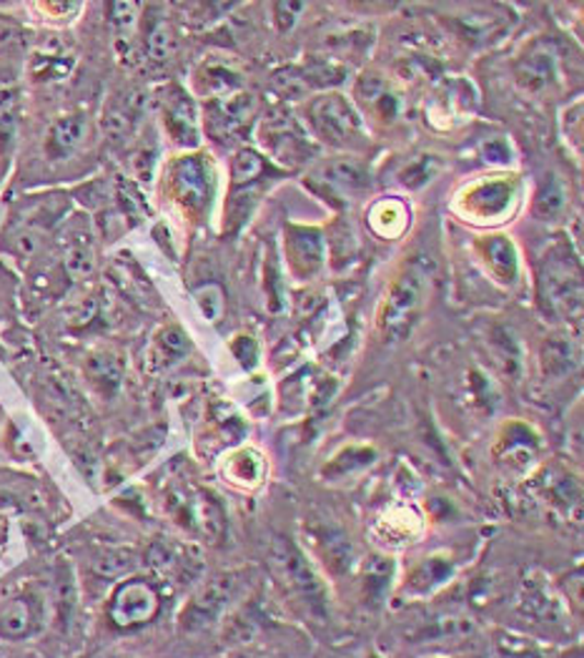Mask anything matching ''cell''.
Wrapping results in <instances>:
<instances>
[{
	"label": "cell",
	"instance_id": "cell-21",
	"mask_svg": "<svg viewBox=\"0 0 584 658\" xmlns=\"http://www.w3.org/2000/svg\"><path fill=\"white\" fill-rule=\"evenodd\" d=\"M85 132H89V124H85V116L81 114H71L58 118L54 126H50L48 134V151L56 156V159H64V156L73 154L81 141L85 138Z\"/></svg>",
	"mask_w": 584,
	"mask_h": 658
},
{
	"label": "cell",
	"instance_id": "cell-3",
	"mask_svg": "<svg viewBox=\"0 0 584 658\" xmlns=\"http://www.w3.org/2000/svg\"><path fill=\"white\" fill-rule=\"evenodd\" d=\"M276 563L282 568V576L291 593L304 603L311 616L324 621L329 616V588L313 563L307 558L299 545L282 541L276 548Z\"/></svg>",
	"mask_w": 584,
	"mask_h": 658
},
{
	"label": "cell",
	"instance_id": "cell-39",
	"mask_svg": "<svg viewBox=\"0 0 584 658\" xmlns=\"http://www.w3.org/2000/svg\"><path fill=\"white\" fill-rule=\"evenodd\" d=\"M103 128H106V134H111L113 138H124L130 134V128H134V116H130L126 109H113L108 111L106 118H103Z\"/></svg>",
	"mask_w": 584,
	"mask_h": 658
},
{
	"label": "cell",
	"instance_id": "cell-16",
	"mask_svg": "<svg viewBox=\"0 0 584 658\" xmlns=\"http://www.w3.org/2000/svg\"><path fill=\"white\" fill-rule=\"evenodd\" d=\"M163 114L165 126H169L171 136L179 144H196L198 138V124H196V109L186 93L173 89L169 97L163 99Z\"/></svg>",
	"mask_w": 584,
	"mask_h": 658
},
{
	"label": "cell",
	"instance_id": "cell-7",
	"mask_svg": "<svg viewBox=\"0 0 584 658\" xmlns=\"http://www.w3.org/2000/svg\"><path fill=\"white\" fill-rule=\"evenodd\" d=\"M171 184L179 202L191 212H202L211 202V171L202 156H186L171 171Z\"/></svg>",
	"mask_w": 584,
	"mask_h": 658
},
{
	"label": "cell",
	"instance_id": "cell-36",
	"mask_svg": "<svg viewBox=\"0 0 584 658\" xmlns=\"http://www.w3.org/2000/svg\"><path fill=\"white\" fill-rule=\"evenodd\" d=\"M19 124V91L13 86H0V134L11 136Z\"/></svg>",
	"mask_w": 584,
	"mask_h": 658
},
{
	"label": "cell",
	"instance_id": "cell-10",
	"mask_svg": "<svg viewBox=\"0 0 584 658\" xmlns=\"http://www.w3.org/2000/svg\"><path fill=\"white\" fill-rule=\"evenodd\" d=\"M286 252H289L291 270L299 276H311L324 264V239L317 229L291 227L286 231Z\"/></svg>",
	"mask_w": 584,
	"mask_h": 658
},
{
	"label": "cell",
	"instance_id": "cell-41",
	"mask_svg": "<svg viewBox=\"0 0 584 658\" xmlns=\"http://www.w3.org/2000/svg\"><path fill=\"white\" fill-rule=\"evenodd\" d=\"M482 156L492 163H504L509 159V146H507V141H502V138H496V141H490L482 146Z\"/></svg>",
	"mask_w": 584,
	"mask_h": 658
},
{
	"label": "cell",
	"instance_id": "cell-42",
	"mask_svg": "<svg viewBox=\"0 0 584 658\" xmlns=\"http://www.w3.org/2000/svg\"><path fill=\"white\" fill-rule=\"evenodd\" d=\"M19 36V31L13 29V23H8L5 19H0V48L11 46V43Z\"/></svg>",
	"mask_w": 584,
	"mask_h": 658
},
{
	"label": "cell",
	"instance_id": "cell-25",
	"mask_svg": "<svg viewBox=\"0 0 584 658\" xmlns=\"http://www.w3.org/2000/svg\"><path fill=\"white\" fill-rule=\"evenodd\" d=\"M469 209L479 216H496L512 204V192L507 184H482L469 192Z\"/></svg>",
	"mask_w": 584,
	"mask_h": 658
},
{
	"label": "cell",
	"instance_id": "cell-26",
	"mask_svg": "<svg viewBox=\"0 0 584 658\" xmlns=\"http://www.w3.org/2000/svg\"><path fill=\"white\" fill-rule=\"evenodd\" d=\"M371 229L379 234V237H399L406 227V209L397 198H389V202H379L374 206L369 214Z\"/></svg>",
	"mask_w": 584,
	"mask_h": 658
},
{
	"label": "cell",
	"instance_id": "cell-14",
	"mask_svg": "<svg viewBox=\"0 0 584 658\" xmlns=\"http://www.w3.org/2000/svg\"><path fill=\"white\" fill-rule=\"evenodd\" d=\"M266 146L272 149L278 159L284 161H304L307 151L311 154L307 138L296 128L291 118L286 116H274L266 121Z\"/></svg>",
	"mask_w": 584,
	"mask_h": 658
},
{
	"label": "cell",
	"instance_id": "cell-12",
	"mask_svg": "<svg viewBox=\"0 0 584 658\" xmlns=\"http://www.w3.org/2000/svg\"><path fill=\"white\" fill-rule=\"evenodd\" d=\"M424 531L422 518L412 508H391L389 513H383L377 525H374V535L389 548H402V545L414 543Z\"/></svg>",
	"mask_w": 584,
	"mask_h": 658
},
{
	"label": "cell",
	"instance_id": "cell-31",
	"mask_svg": "<svg viewBox=\"0 0 584 658\" xmlns=\"http://www.w3.org/2000/svg\"><path fill=\"white\" fill-rule=\"evenodd\" d=\"M256 189H241V192H237V196L231 198L229 206H226V229L229 231H237L243 222L249 219L251 214H254V206H256Z\"/></svg>",
	"mask_w": 584,
	"mask_h": 658
},
{
	"label": "cell",
	"instance_id": "cell-1",
	"mask_svg": "<svg viewBox=\"0 0 584 658\" xmlns=\"http://www.w3.org/2000/svg\"><path fill=\"white\" fill-rule=\"evenodd\" d=\"M424 272L420 266H406L389 287L379 311V332L383 340H404L420 317L424 305Z\"/></svg>",
	"mask_w": 584,
	"mask_h": 658
},
{
	"label": "cell",
	"instance_id": "cell-35",
	"mask_svg": "<svg viewBox=\"0 0 584 658\" xmlns=\"http://www.w3.org/2000/svg\"><path fill=\"white\" fill-rule=\"evenodd\" d=\"M156 344H159L161 358L169 360V362H179L181 358H186L188 350H191L186 334H183L179 327L163 329V332L159 334V342H156Z\"/></svg>",
	"mask_w": 584,
	"mask_h": 658
},
{
	"label": "cell",
	"instance_id": "cell-32",
	"mask_svg": "<svg viewBox=\"0 0 584 658\" xmlns=\"http://www.w3.org/2000/svg\"><path fill=\"white\" fill-rule=\"evenodd\" d=\"M194 297L198 309H202V315L208 319V322H219L226 307L224 292L219 284H204V287H198L194 292Z\"/></svg>",
	"mask_w": 584,
	"mask_h": 658
},
{
	"label": "cell",
	"instance_id": "cell-19",
	"mask_svg": "<svg viewBox=\"0 0 584 658\" xmlns=\"http://www.w3.org/2000/svg\"><path fill=\"white\" fill-rule=\"evenodd\" d=\"M474 631V621L467 616H434L426 621H416V626L406 628V638L412 644H424V640H444L459 638Z\"/></svg>",
	"mask_w": 584,
	"mask_h": 658
},
{
	"label": "cell",
	"instance_id": "cell-17",
	"mask_svg": "<svg viewBox=\"0 0 584 658\" xmlns=\"http://www.w3.org/2000/svg\"><path fill=\"white\" fill-rule=\"evenodd\" d=\"M391 581H394V560L383 556H374L371 560H366L359 581L362 601L369 605V609H379L391 591Z\"/></svg>",
	"mask_w": 584,
	"mask_h": 658
},
{
	"label": "cell",
	"instance_id": "cell-4",
	"mask_svg": "<svg viewBox=\"0 0 584 658\" xmlns=\"http://www.w3.org/2000/svg\"><path fill=\"white\" fill-rule=\"evenodd\" d=\"M539 302L549 317L570 319L582 309L580 272L564 259H547L539 274Z\"/></svg>",
	"mask_w": 584,
	"mask_h": 658
},
{
	"label": "cell",
	"instance_id": "cell-15",
	"mask_svg": "<svg viewBox=\"0 0 584 658\" xmlns=\"http://www.w3.org/2000/svg\"><path fill=\"white\" fill-rule=\"evenodd\" d=\"M224 475L231 485L254 490L266 478V461L256 447H239L224 461Z\"/></svg>",
	"mask_w": 584,
	"mask_h": 658
},
{
	"label": "cell",
	"instance_id": "cell-34",
	"mask_svg": "<svg viewBox=\"0 0 584 658\" xmlns=\"http://www.w3.org/2000/svg\"><path fill=\"white\" fill-rule=\"evenodd\" d=\"M261 171H264V161H261V156L254 151H239L237 159H233L231 174H233V186H243L249 184V181H254Z\"/></svg>",
	"mask_w": 584,
	"mask_h": 658
},
{
	"label": "cell",
	"instance_id": "cell-5",
	"mask_svg": "<svg viewBox=\"0 0 584 658\" xmlns=\"http://www.w3.org/2000/svg\"><path fill=\"white\" fill-rule=\"evenodd\" d=\"M309 121L321 141L331 146L348 144L362 132V121L356 116V111L348 106L344 97H336V93L313 99L309 106Z\"/></svg>",
	"mask_w": 584,
	"mask_h": 658
},
{
	"label": "cell",
	"instance_id": "cell-29",
	"mask_svg": "<svg viewBox=\"0 0 584 658\" xmlns=\"http://www.w3.org/2000/svg\"><path fill=\"white\" fill-rule=\"evenodd\" d=\"M176 46H179L176 33H173V29L165 21H159L151 31H148L146 50H148V56H151V60H156V64H165V60H171L173 54H176Z\"/></svg>",
	"mask_w": 584,
	"mask_h": 658
},
{
	"label": "cell",
	"instance_id": "cell-11",
	"mask_svg": "<svg viewBox=\"0 0 584 658\" xmlns=\"http://www.w3.org/2000/svg\"><path fill=\"white\" fill-rule=\"evenodd\" d=\"M41 626V605L31 595L11 599L0 609V638L23 640L36 634Z\"/></svg>",
	"mask_w": 584,
	"mask_h": 658
},
{
	"label": "cell",
	"instance_id": "cell-33",
	"mask_svg": "<svg viewBox=\"0 0 584 658\" xmlns=\"http://www.w3.org/2000/svg\"><path fill=\"white\" fill-rule=\"evenodd\" d=\"M66 272L73 282H81L95 272V257L89 247H71L66 252Z\"/></svg>",
	"mask_w": 584,
	"mask_h": 658
},
{
	"label": "cell",
	"instance_id": "cell-20",
	"mask_svg": "<svg viewBox=\"0 0 584 658\" xmlns=\"http://www.w3.org/2000/svg\"><path fill=\"white\" fill-rule=\"evenodd\" d=\"M196 81L198 89H202L206 97H211V101H216L231 97V93H239L241 76L237 68L224 64V60H208V64L202 66V71H198Z\"/></svg>",
	"mask_w": 584,
	"mask_h": 658
},
{
	"label": "cell",
	"instance_id": "cell-37",
	"mask_svg": "<svg viewBox=\"0 0 584 658\" xmlns=\"http://www.w3.org/2000/svg\"><path fill=\"white\" fill-rule=\"evenodd\" d=\"M138 23V3H111V25L121 38L134 33Z\"/></svg>",
	"mask_w": 584,
	"mask_h": 658
},
{
	"label": "cell",
	"instance_id": "cell-30",
	"mask_svg": "<svg viewBox=\"0 0 584 658\" xmlns=\"http://www.w3.org/2000/svg\"><path fill=\"white\" fill-rule=\"evenodd\" d=\"M564 206H566V192L562 181L560 179L545 181V186L539 189L537 204H535L537 216H542V219H554V216H560L564 212Z\"/></svg>",
	"mask_w": 584,
	"mask_h": 658
},
{
	"label": "cell",
	"instance_id": "cell-28",
	"mask_svg": "<svg viewBox=\"0 0 584 658\" xmlns=\"http://www.w3.org/2000/svg\"><path fill=\"white\" fill-rule=\"evenodd\" d=\"M327 181L334 186H342L346 192H362L369 186V174L359 161L339 159L327 167Z\"/></svg>",
	"mask_w": 584,
	"mask_h": 658
},
{
	"label": "cell",
	"instance_id": "cell-27",
	"mask_svg": "<svg viewBox=\"0 0 584 658\" xmlns=\"http://www.w3.org/2000/svg\"><path fill=\"white\" fill-rule=\"evenodd\" d=\"M484 254L496 276H502L504 282H514V276H517V249L507 237H492L484 245Z\"/></svg>",
	"mask_w": 584,
	"mask_h": 658
},
{
	"label": "cell",
	"instance_id": "cell-44",
	"mask_svg": "<svg viewBox=\"0 0 584 658\" xmlns=\"http://www.w3.org/2000/svg\"><path fill=\"white\" fill-rule=\"evenodd\" d=\"M364 658H383V656H381V654H377V651H369V654H366Z\"/></svg>",
	"mask_w": 584,
	"mask_h": 658
},
{
	"label": "cell",
	"instance_id": "cell-2",
	"mask_svg": "<svg viewBox=\"0 0 584 658\" xmlns=\"http://www.w3.org/2000/svg\"><path fill=\"white\" fill-rule=\"evenodd\" d=\"M241 583L243 578L241 574H237V570L206 581L181 609L179 613L181 631H186V634H198V631H206L211 628L214 623H219L224 619V613L231 609V603L237 601Z\"/></svg>",
	"mask_w": 584,
	"mask_h": 658
},
{
	"label": "cell",
	"instance_id": "cell-40",
	"mask_svg": "<svg viewBox=\"0 0 584 658\" xmlns=\"http://www.w3.org/2000/svg\"><path fill=\"white\" fill-rule=\"evenodd\" d=\"M274 11H276L278 29L289 31V29H294L296 21H299V15L307 11V5L304 3H276Z\"/></svg>",
	"mask_w": 584,
	"mask_h": 658
},
{
	"label": "cell",
	"instance_id": "cell-13",
	"mask_svg": "<svg viewBox=\"0 0 584 658\" xmlns=\"http://www.w3.org/2000/svg\"><path fill=\"white\" fill-rule=\"evenodd\" d=\"M455 560L447 556H426L422 558L416 566L409 570L406 581H404V591L409 595H432L434 591H439L444 583H449L455 578Z\"/></svg>",
	"mask_w": 584,
	"mask_h": 658
},
{
	"label": "cell",
	"instance_id": "cell-9",
	"mask_svg": "<svg viewBox=\"0 0 584 658\" xmlns=\"http://www.w3.org/2000/svg\"><path fill=\"white\" fill-rule=\"evenodd\" d=\"M311 543L329 574L336 578L352 574L356 560H359L352 538H346L339 527H319V531L311 533Z\"/></svg>",
	"mask_w": 584,
	"mask_h": 658
},
{
	"label": "cell",
	"instance_id": "cell-6",
	"mask_svg": "<svg viewBox=\"0 0 584 658\" xmlns=\"http://www.w3.org/2000/svg\"><path fill=\"white\" fill-rule=\"evenodd\" d=\"M161 609L159 593L146 581H126L116 588L108 603V619L118 628H138L153 621Z\"/></svg>",
	"mask_w": 584,
	"mask_h": 658
},
{
	"label": "cell",
	"instance_id": "cell-8",
	"mask_svg": "<svg viewBox=\"0 0 584 658\" xmlns=\"http://www.w3.org/2000/svg\"><path fill=\"white\" fill-rule=\"evenodd\" d=\"M539 447H542V443H539L535 430L522 426V422H509L496 438L494 457L496 463L509 467L512 473H527L537 463Z\"/></svg>",
	"mask_w": 584,
	"mask_h": 658
},
{
	"label": "cell",
	"instance_id": "cell-43",
	"mask_svg": "<svg viewBox=\"0 0 584 658\" xmlns=\"http://www.w3.org/2000/svg\"><path fill=\"white\" fill-rule=\"evenodd\" d=\"M3 538H5V521L0 518V543H3Z\"/></svg>",
	"mask_w": 584,
	"mask_h": 658
},
{
	"label": "cell",
	"instance_id": "cell-38",
	"mask_svg": "<svg viewBox=\"0 0 584 658\" xmlns=\"http://www.w3.org/2000/svg\"><path fill=\"white\" fill-rule=\"evenodd\" d=\"M437 161L432 159V156H424V159H420L416 163H412L404 174H402V181L406 186H422L426 184L434 177V171H437Z\"/></svg>",
	"mask_w": 584,
	"mask_h": 658
},
{
	"label": "cell",
	"instance_id": "cell-24",
	"mask_svg": "<svg viewBox=\"0 0 584 658\" xmlns=\"http://www.w3.org/2000/svg\"><path fill=\"white\" fill-rule=\"evenodd\" d=\"M85 372H89L91 383L106 395L116 393L121 383H124V362H121L116 354H111V352L91 354L89 365H85Z\"/></svg>",
	"mask_w": 584,
	"mask_h": 658
},
{
	"label": "cell",
	"instance_id": "cell-23",
	"mask_svg": "<svg viewBox=\"0 0 584 658\" xmlns=\"http://www.w3.org/2000/svg\"><path fill=\"white\" fill-rule=\"evenodd\" d=\"M554 66H557L554 50L549 46H535L519 64V71H517L519 81L525 83L529 91L545 89V86L552 81Z\"/></svg>",
	"mask_w": 584,
	"mask_h": 658
},
{
	"label": "cell",
	"instance_id": "cell-18",
	"mask_svg": "<svg viewBox=\"0 0 584 658\" xmlns=\"http://www.w3.org/2000/svg\"><path fill=\"white\" fill-rule=\"evenodd\" d=\"M256 114V97L251 93H231L226 99L211 101V124L219 132H237Z\"/></svg>",
	"mask_w": 584,
	"mask_h": 658
},
{
	"label": "cell",
	"instance_id": "cell-22",
	"mask_svg": "<svg viewBox=\"0 0 584 658\" xmlns=\"http://www.w3.org/2000/svg\"><path fill=\"white\" fill-rule=\"evenodd\" d=\"M580 365V350L572 337H552L542 348V370L547 377H562Z\"/></svg>",
	"mask_w": 584,
	"mask_h": 658
}]
</instances>
